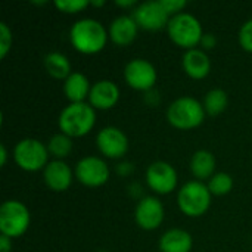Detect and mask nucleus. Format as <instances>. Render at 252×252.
Returning a JSON list of instances; mask_svg holds the SVG:
<instances>
[{
    "label": "nucleus",
    "instance_id": "5",
    "mask_svg": "<svg viewBox=\"0 0 252 252\" xmlns=\"http://www.w3.org/2000/svg\"><path fill=\"white\" fill-rule=\"evenodd\" d=\"M213 195L204 182L190 180L185 183L177 192L179 210L190 219L202 217L211 207Z\"/></svg>",
    "mask_w": 252,
    "mask_h": 252
},
{
    "label": "nucleus",
    "instance_id": "32",
    "mask_svg": "<svg viewBox=\"0 0 252 252\" xmlns=\"http://www.w3.org/2000/svg\"><path fill=\"white\" fill-rule=\"evenodd\" d=\"M115 6L121 7V9H136L137 3L134 0H115Z\"/></svg>",
    "mask_w": 252,
    "mask_h": 252
},
{
    "label": "nucleus",
    "instance_id": "18",
    "mask_svg": "<svg viewBox=\"0 0 252 252\" xmlns=\"http://www.w3.org/2000/svg\"><path fill=\"white\" fill-rule=\"evenodd\" d=\"M92 84L83 72L74 71L63 81V94L69 103H83L89 100Z\"/></svg>",
    "mask_w": 252,
    "mask_h": 252
},
{
    "label": "nucleus",
    "instance_id": "16",
    "mask_svg": "<svg viewBox=\"0 0 252 252\" xmlns=\"http://www.w3.org/2000/svg\"><path fill=\"white\" fill-rule=\"evenodd\" d=\"M139 30L140 28L131 15H120L109 24L108 34H109V40L115 46L127 47L136 40Z\"/></svg>",
    "mask_w": 252,
    "mask_h": 252
},
{
    "label": "nucleus",
    "instance_id": "10",
    "mask_svg": "<svg viewBox=\"0 0 252 252\" xmlns=\"http://www.w3.org/2000/svg\"><path fill=\"white\" fill-rule=\"evenodd\" d=\"M148 188L157 195H170L177 189L179 176L176 168L167 161L152 162L145 176Z\"/></svg>",
    "mask_w": 252,
    "mask_h": 252
},
{
    "label": "nucleus",
    "instance_id": "4",
    "mask_svg": "<svg viewBox=\"0 0 252 252\" xmlns=\"http://www.w3.org/2000/svg\"><path fill=\"white\" fill-rule=\"evenodd\" d=\"M167 34L177 47L185 49L186 52L199 47L205 32L196 16L189 12H182L170 19L167 25Z\"/></svg>",
    "mask_w": 252,
    "mask_h": 252
},
{
    "label": "nucleus",
    "instance_id": "28",
    "mask_svg": "<svg viewBox=\"0 0 252 252\" xmlns=\"http://www.w3.org/2000/svg\"><path fill=\"white\" fill-rule=\"evenodd\" d=\"M164 9L167 10V13L170 15V18L182 13L185 10V7L188 6V1L185 0H161Z\"/></svg>",
    "mask_w": 252,
    "mask_h": 252
},
{
    "label": "nucleus",
    "instance_id": "33",
    "mask_svg": "<svg viewBox=\"0 0 252 252\" xmlns=\"http://www.w3.org/2000/svg\"><path fill=\"white\" fill-rule=\"evenodd\" d=\"M7 162V149L4 145L0 146V167H4Z\"/></svg>",
    "mask_w": 252,
    "mask_h": 252
},
{
    "label": "nucleus",
    "instance_id": "1",
    "mask_svg": "<svg viewBox=\"0 0 252 252\" xmlns=\"http://www.w3.org/2000/svg\"><path fill=\"white\" fill-rule=\"evenodd\" d=\"M109 40L105 25L93 18H83L72 24L69 30V41L72 47L81 55L100 53Z\"/></svg>",
    "mask_w": 252,
    "mask_h": 252
},
{
    "label": "nucleus",
    "instance_id": "23",
    "mask_svg": "<svg viewBox=\"0 0 252 252\" xmlns=\"http://www.w3.org/2000/svg\"><path fill=\"white\" fill-rule=\"evenodd\" d=\"M72 140H74L72 137L63 134L62 131L53 134L47 142V149H49L50 157H53V159L63 161L72 152V148H74Z\"/></svg>",
    "mask_w": 252,
    "mask_h": 252
},
{
    "label": "nucleus",
    "instance_id": "34",
    "mask_svg": "<svg viewBox=\"0 0 252 252\" xmlns=\"http://www.w3.org/2000/svg\"><path fill=\"white\" fill-rule=\"evenodd\" d=\"M90 4H92L93 7H100V6H103V4H105V1H103V0H99V1H90Z\"/></svg>",
    "mask_w": 252,
    "mask_h": 252
},
{
    "label": "nucleus",
    "instance_id": "17",
    "mask_svg": "<svg viewBox=\"0 0 252 252\" xmlns=\"http://www.w3.org/2000/svg\"><path fill=\"white\" fill-rule=\"evenodd\" d=\"M185 74L192 80H204L211 72V59L201 47L186 50L182 59Z\"/></svg>",
    "mask_w": 252,
    "mask_h": 252
},
{
    "label": "nucleus",
    "instance_id": "13",
    "mask_svg": "<svg viewBox=\"0 0 252 252\" xmlns=\"http://www.w3.org/2000/svg\"><path fill=\"white\" fill-rule=\"evenodd\" d=\"M165 219L164 204L157 196H143L139 199L134 210L136 224L146 232L157 230L162 226Z\"/></svg>",
    "mask_w": 252,
    "mask_h": 252
},
{
    "label": "nucleus",
    "instance_id": "26",
    "mask_svg": "<svg viewBox=\"0 0 252 252\" xmlns=\"http://www.w3.org/2000/svg\"><path fill=\"white\" fill-rule=\"evenodd\" d=\"M13 44L12 30L6 22H0V59H4Z\"/></svg>",
    "mask_w": 252,
    "mask_h": 252
},
{
    "label": "nucleus",
    "instance_id": "8",
    "mask_svg": "<svg viewBox=\"0 0 252 252\" xmlns=\"http://www.w3.org/2000/svg\"><path fill=\"white\" fill-rule=\"evenodd\" d=\"M74 174L80 185L90 189H96V188H102L109 182L111 170L103 158L90 155L81 158L75 164Z\"/></svg>",
    "mask_w": 252,
    "mask_h": 252
},
{
    "label": "nucleus",
    "instance_id": "30",
    "mask_svg": "<svg viewBox=\"0 0 252 252\" xmlns=\"http://www.w3.org/2000/svg\"><path fill=\"white\" fill-rule=\"evenodd\" d=\"M133 171H134V165L131 162H120L117 165V173L121 177H127V176L133 174Z\"/></svg>",
    "mask_w": 252,
    "mask_h": 252
},
{
    "label": "nucleus",
    "instance_id": "25",
    "mask_svg": "<svg viewBox=\"0 0 252 252\" xmlns=\"http://www.w3.org/2000/svg\"><path fill=\"white\" fill-rule=\"evenodd\" d=\"M53 6L62 13L75 15V13H80V12L86 10L92 4H90L89 0H56L53 3Z\"/></svg>",
    "mask_w": 252,
    "mask_h": 252
},
{
    "label": "nucleus",
    "instance_id": "27",
    "mask_svg": "<svg viewBox=\"0 0 252 252\" xmlns=\"http://www.w3.org/2000/svg\"><path fill=\"white\" fill-rule=\"evenodd\" d=\"M238 40H239L241 47H242L245 52L252 53V18L251 19H248L247 22H244V25L241 27Z\"/></svg>",
    "mask_w": 252,
    "mask_h": 252
},
{
    "label": "nucleus",
    "instance_id": "11",
    "mask_svg": "<svg viewBox=\"0 0 252 252\" xmlns=\"http://www.w3.org/2000/svg\"><path fill=\"white\" fill-rule=\"evenodd\" d=\"M96 146L105 158L121 159L127 155L130 149V142L127 134L121 128L115 126H106L99 130L96 136Z\"/></svg>",
    "mask_w": 252,
    "mask_h": 252
},
{
    "label": "nucleus",
    "instance_id": "2",
    "mask_svg": "<svg viewBox=\"0 0 252 252\" xmlns=\"http://www.w3.org/2000/svg\"><path fill=\"white\" fill-rule=\"evenodd\" d=\"M58 126L63 134L72 139L84 137L96 126V111L89 102L68 103L59 114Z\"/></svg>",
    "mask_w": 252,
    "mask_h": 252
},
{
    "label": "nucleus",
    "instance_id": "21",
    "mask_svg": "<svg viewBox=\"0 0 252 252\" xmlns=\"http://www.w3.org/2000/svg\"><path fill=\"white\" fill-rule=\"evenodd\" d=\"M44 69L46 72L55 78V80H62L65 81L74 71L71 66V62L66 55L61 52H50L44 56Z\"/></svg>",
    "mask_w": 252,
    "mask_h": 252
},
{
    "label": "nucleus",
    "instance_id": "24",
    "mask_svg": "<svg viewBox=\"0 0 252 252\" xmlns=\"http://www.w3.org/2000/svg\"><path fill=\"white\" fill-rule=\"evenodd\" d=\"M233 177L229 173H216L208 182L207 186L211 192L213 196H226L232 192L233 189Z\"/></svg>",
    "mask_w": 252,
    "mask_h": 252
},
{
    "label": "nucleus",
    "instance_id": "9",
    "mask_svg": "<svg viewBox=\"0 0 252 252\" xmlns=\"http://www.w3.org/2000/svg\"><path fill=\"white\" fill-rule=\"evenodd\" d=\"M158 80V72L155 65L143 58H134L124 66V81L128 87L136 92H151L154 90Z\"/></svg>",
    "mask_w": 252,
    "mask_h": 252
},
{
    "label": "nucleus",
    "instance_id": "15",
    "mask_svg": "<svg viewBox=\"0 0 252 252\" xmlns=\"http://www.w3.org/2000/svg\"><path fill=\"white\" fill-rule=\"evenodd\" d=\"M121 92L115 81L112 80H99L92 84L89 94V103L94 111H109L117 106Z\"/></svg>",
    "mask_w": 252,
    "mask_h": 252
},
{
    "label": "nucleus",
    "instance_id": "20",
    "mask_svg": "<svg viewBox=\"0 0 252 252\" xmlns=\"http://www.w3.org/2000/svg\"><path fill=\"white\" fill-rule=\"evenodd\" d=\"M192 247V235L185 229H170L158 241L161 252H190Z\"/></svg>",
    "mask_w": 252,
    "mask_h": 252
},
{
    "label": "nucleus",
    "instance_id": "31",
    "mask_svg": "<svg viewBox=\"0 0 252 252\" xmlns=\"http://www.w3.org/2000/svg\"><path fill=\"white\" fill-rule=\"evenodd\" d=\"M12 241L13 239L0 235V252H12Z\"/></svg>",
    "mask_w": 252,
    "mask_h": 252
},
{
    "label": "nucleus",
    "instance_id": "19",
    "mask_svg": "<svg viewBox=\"0 0 252 252\" xmlns=\"http://www.w3.org/2000/svg\"><path fill=\"white\" fill-rule=\"evenodd\" d=\"M216 167H217L216 157L208 149L196 151L189 162L190 173L198 182H205V180L208 182L216 174Z\"/></svg>",
    "mask_w": 252,
    "mask_h": 252
},
{
    "label": "nucleus",
    "instance_id": "3",
    "mask_svg": "<svg viewBox=\"0 0 252 252\" xmlns=\"http://www.w3.org/2000/svg\"><path fill=\"white\" fill-rule=\"evenodd\" d=\"M205 117L207 112L204 105L192 96L177 97L167 108V120L170 126L182 131L198 128L205 121Z\"/></svg>",
    "mask_w": 252,
    "mask_h": 252
},
{
    "label": "nucleus",
    "instance_id": "29",
    "mask_svg": "<svg viewBox=\"0 0 252 252\" xmlns=\"http://www.w3.org/2000/svg\"><path fill=\"white\" fill-rule=\"evenodd\" d=\"M199 46L205 52L207 50H213L217 46V37L214 34H211V32H205L204 37H202V40H201V44Z\"/></svg>",
    "mask_w": 252,
    "mask_h": 252
},
{
    "label": "nucleus",
    "instance_id": "6",
    "mask_svg": "<svg viewBox=\"0 0 252 252\" xmlns=\"http://www.w3.org/2000/svg\"><path fill=\"white\" fill-rule=\"evenodd\" d=\"M49 158L50 154L47 145L34 137H25L19 140L13 148L15 164L27 173L43 171L50 162Z\"/></svg>",
    "mask_w": 252,
    "mask_h": 252
},
{
    "label": "nucleus",
    "instance_id": "12",
    "mask_svg": "<svg viewBox=\"0 0 252 252\" xmlns=\"http://www.w3.org/2000/svg\"><path fill=\"white\" fill-rule=\"evenodd\" d=\"M131 16L134 18L139 28L145 31H159L167 28L170 22V15L164 9L161 0H149L139 3L133 10Z\"/></svg>",
    "mask_w": 252,
    "mask_h": 252
},
{
    "label": "nucleus",
    "instance_id": "14",
    "mask_svg": "<svg viewBox=\"0 0 252 252\" xmlns=\"http://www.w3.org/2000/svg\"><path fill=\"white\" fill-rule=\"evenodd\" d=\"M75 179L74 170L61 159H52L43 170V182L52 192H66Z\"/></svg>",
    "mask_w": 252,
    "mask_h": 252
},
{
    "label": "nucleus",
    "instance_id": "7",
    "mask_svg": "<svg viewBox=\"0 0 252 252\" xmlns=\"http://www.w3.org/2000/svg\"><path fill=\"white\" fill-rule=\"evenodd\" d=\"M30 223L31 214L24 202L7 199L0 205V235L18 239L27 233Z\"/></svg>",
    "mask_w": 252,
    "mask_h": 252
},
{
    "label": "nucleus",
    "instance_id": "35",
    "mask_svg": "<svg viewBox=\"0 0 252 252\" xmlns=\"http://www.w3.org/2000/svg\"><path fill=\"white\" fill-rule=\"evenodd\" d=\"M97 252H108V251H97Z\"/></svg>",
    "mask_w": 252,
    "mask_h": 252
},
{
    "label": "nucleus",
    "instance_id": "22",
    "mask_svg": "<svg viewBox=\"0 0 252 252\" xmlns=\"http://www.w3.org/2000/svg\"><path fill=\"white\" fill-rule=\"evenodd\" d=\"M202 105H204V109H205L207 115L217 117V115L223 114L227 109L229 96L223 89H211L210 92H207Z\"/></svg>",
    "mask_w": 252,
    "mask_h": 252
}]
</instances>
